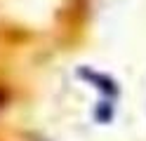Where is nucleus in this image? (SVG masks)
I'll return each mask as SVG.
<instances>
[{"label": "nucleus", "mask_w": 146, "mask_h": 141, "mask_svg": "<svg viewBox=\"0 0 146 141\" xmlns=\"http://www.w3.org/2000/svg\"><path fill=\"white\" fill-rule=\"evenodd\" d=\"M80 75H83V78H87L90 82H94V87H99V89L106 92V94H115V92H118L115 82H113L111 78H106V75H99V73L90 71V68H80Z\"/></svg>", "instance_id": "obj_1"}, {"label": "nucleus", "mask_w": 146, "mask_h": 141, "mask_svg": "<svg viewBox=\"0 0 146 141\" xmlns=\"http://www.w3.org/2000/svg\"><path fill=\"white\" fill-rule=\"evenodd\" d=\"M5 103H7V94H5V89L0 87V111L5 108Z\"/></svg>", "instance_id": "obj_2"}]
</instances>
